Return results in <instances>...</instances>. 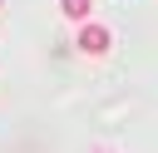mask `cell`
<instances>
[{"label":"cell","mask_w":158,"mask_h":153,"mask_svg":"<svg viewBox=\"0 0 158 153\" xmlns=\"http://www.w3.org/2000/svg\"><path fill=\"white\" fill-rule=\"evenodd\" d=\"M59 10H64L69 20H84V25H89V0H59Z\"/></svg>","instance_id":"7a4b0ae2"},{"label":"cell","mask_w":158,"mask_h":153,"mask_svg":"<svg viewBox=\"0 0 158 153\" xmlns=\"http://www.w3.org/2000/svg\"><path fill=\"white\" fill-rule=\"evenodd\" d=\"M109 44H114V35L104 25H79V49L84 54H109Z\"/></svg>","instance_id":"6da1fadb"}]
</instances>
